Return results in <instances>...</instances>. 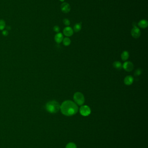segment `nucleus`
Returning a JSON list of instances; mask_svg holds the SVG:
<instances>
[{
  "label": "nucleus",
  "mask_w": 148,
  "mask_h": 148,
  "mask_svg": "<svg viewBox=\"0 0 148 148\" xmlns=\"http://www.w3.org/2000/svg\"><path fill=\"white\" fill-rule=\"evenodd\" d=\"M61 113L67 116H71L76 114L78 111L77 104L71 101H66L60 106Z\"/></svg>",
  "instance_id": "1"
},
{
  "label": "nucleus",
  "mask_w": 148,
  "mask_h": 148,
  "mask_svg": "<svg viewBox=\"0 0 148 148\" xmlns=\"http://www.w3.org/2000/svg\"><path fill=\"white\" fill-rule=\"evenodd\" d=\"M45 107L48 112L54 113H57L60 110V106L56 101H52L47 103Z\"/></svg>",
  "instance_id": "2"
},
{
  "label": "nucleus",
  "mask_w": 148,
  "mask_h": 148,
  "mask_svg": "<svg viewBox=\"0 0 148 148\" xmlns=\"http://www.w3.org/2000/svg\"><path fill=\"white\" fill-rule=\"evenodd\" d=\"M74 100L76 104L79 106L82 105L84 103L85 98L84 95L80 92H76L74 95Z\"/></svg>",
  "instance_id": "3"
},
{
  "label": "nucleus",
  "mask_w": 148,
  "mask_h": 148,
  "mask_svg": "<svg viewBox=\"0 0 148 148\" xmlns=\"http://www.w3.org/2000/svg\"><path fill=\"white\" fill-rule=\"evenodd\" d=\"M79 113L83 116H88L91 113L90 108L87 105L81 106L79 109Z\"/></svg>",
  "instance_id": "4"
},
{
  "label": "nucleus",
  "mask_w": 148,
  "mask_h": 148,
  "mask_svg": "<svg viewBox=\"0 0 148 148\" xmlns=\"http://www.w3.org/2000/svg\"><path fill=\"white\" fill-rule=\"evenodd\" d=\"M133 27L131 31V34L133 37L135 38H138L141 35V31L136 26H133Z\"/></svg>",
  "instance_id": "5"
},
{
  "label": "nucleus",
  "mask_w": 148,
  "mask_h": 148,
  "mask_svg": "<svg viewBox=\"0 0 148 148\" xmlns=\"http://www.w3.org/2000/svg\"><path fill=\"white\" fill-rule=\"evenodd\" d=\"M123 68L126 71L130 72L133 69L134 65L132 62H126L123 64Z\"/></svg>",
  "instance_id": "6"
},
{
  "label": "nucleus",
  "mask_w": 148,
  "mask_h": 148,
  "mask_svg": "<svg viewBox=\"0 0 148 148\" xmlns=\"http://www.w3.org/2000/svg\"><path fill=\"white\" fill-rule=\"evenodd\" d=\"M60 8L62 12L65 14L69 13L71 11V6L69 4L66 2L62 3V4L61 5Z\"/></svg>",
  "instance_id": "7"
},
{
  "label": "nucleus",
  "mask_w": 148,
  "mask_h": 148,
  "mask_svg": "<svg viewBox=\"0 0 148 148\" xmlns=\"http://www.w3.org/2000/svg\"><path fill=\"white\" fill-rule=\"evenodd\" d=\"M64 35L67 37H71L74 34V31L71 27H67L64 29L63 30Z\"/></svg>",
  "instance_id": "8"
},
{
  "label": "nucleus",
  "mask_w": 148,
  "mask_h": 148,
  "mask_svg": "<svg viewBox=\"0 0 148 148\" xmlns=\"http://www.w3.org/2000/svg\"><path fill=\"white\" fill-rule=\"evenodd\" d=\"M133 81H134V78H133V77L131 75H128L125 77L124 81L125 85H130L133 82Z\"/></svg>",
  "instance_id": "9"
},
{
  "label": "nucleus",
  "mask_w": 148,
  "mask_h": 148,
  "mask_svg": "<svg viewBox=\"0 0 148 148\" xmlns=\"http://www.w3.org/2000/svg\"><path fill=\"white\" fill-rule=\"evenodd\" d=\"M64 39V37L63 34L60 33H58L55 36L54 39L56 42L57 43H60Z\"/></svg>",
  "instance_id": "10"
},
{
  "label": "nucleus",
  "mask_w": 148,
  "mask_h": 148,
  "mask_svg": "<svg viewBox=\"0 0 148 148\" xmlns=\"http://www.w3.org/2000/svg\"><path fill=\"white\" fill-rule=\"evenodd\" d=\"M139 27H141L142 28H146L148 27V21L146 19H142L139 21L138 23Z\"/></svg>",
  "instance_id": "11"
},
{
  "label": "nucleus",
  "mask_w": 148,
  "mask_h": 148,
  "mask_svg": "<svg viewBox=\"0 0 148 148\" xmlns=\"http://www.w3.org/2000/svg\"><path fill=\"white\" fill-rule=\"evenodd\" d=\"M113 66L118 70H120L123 68V65H122V63L119 61H116V62H114L113 63Z\"/></svg>",
  "instance_id": "12"
},
{
  "label": "nucleus",
  "mask_w": 148,
  "mask_h": 148,
  "mask_svg": "<svg viewBox=\"0 0 148 148\" xmlns=\"http://www.w3.org/2000/svg\"><path fill=\"white\" fill-rule=\"evenodd\" d=\"M129 53L128 52L126 51L123 52L121 54V58L123 61H126L129 58Z\"/></svg>",
  "instance_id": "13"
},
{
  "label": "nucleus",
  "mask_w": 148,
  "mask_h": 148,
  "mask_svg": "<svg viewBox=\"0 0 148 148\" xmlns=\"http://www.w3.org/2000/svg\"><path fill=\"white\" fill-rule=\"evenodd\" d=\"M81 28H82L81 23H76V24L74 25V31L76 33L79 32V31L81 30Z\"/></svg>",
  "instance_id": "14"
},
{
  "label": "nucleus",
  "mask_w": 148,
  "mask_h": 148,
  "mask_svg": "<svg viewBox=\"0 0 148 148\" xmlns=\"http://www.w3.org/2000/svg\"><path fill=\"white\" fill-rule=\"evenodd\" d=\"M63 40V44L64 46H69L71 44V39L68 37H66L65 38H64Z\"/></svg>",
  "instance_id": "15"
},
{
  "label": "nucleus",
  "mask_w": 148,
  "mask_h": 148,
  "mask_svg": "<svg viewBox=\"0 0 148 148\" xmlns=\"http://www.w3.org/2000/svg\"><path fill=\"white\" fill-rule=\"evenodd\" d=\"M6 23L4 19H0V30H3L5 28Z\"/></svg>",
  "instance_id": "16"
},
{
  "label": "nucleus",
  "mask_w": 148,
  "mask_h": 148,
  "mask_svg": "<svg viewBox=\"0 0 148 148\" xmlns=\"http://www.w3.org/2000/svg\"><path fill=\"white\" fill-rule=\"evenodd\" d=\"M66 148H77V147L74 143H70L67 144Z\"/></svg>",
  "instance_id": "17"
},
{
  "label": "nucleus",
  "mask_w": 148,
  "mask_h": 148,
  "mask_svg": "<svg viewBox=\"0 0 148 148\" xmlns=\"http://www.w3.org/2000/svg\"><path fill=\"white\" fill-rule=\"evenodd\" d=\"M142 70L141 69H137L134 72V75L136 77L139 76L142 74Z\"/></svg>",
  "instance_id": "18"
},
{
  "label": "nucleus",
  "mask_w": 148,
  "mask_h": 148,
  "mask_svg": "<svg viewBox=\"0 0 148 148\" xmlns=\"http://www.w3.org/2000/svg\"><path fill=\"white\" fill-rule=\"evenodd\" d=\"M63 23H64V24L66 26H68L71 24L70 21L69 20V19H66V18L63 19Z\"/></svg>",
  "instance_id": "19"
},
{
  "label": "nucleus",
  "mask_w": 148,
  "mask_h": 148,
  "mask_svg": "<svg viewBox=\"0 0 148 148\" xmlns=\"http://www.w3.org/2000/svg\"><path fill=\"white\" fill-rule=\"evenodd\" d=\"M53 30L55 32H56V33H58L60 32V27L58 26H55L54 27H53Z\"/></svg>",
  "instance_id": "20"
},
{
  "label": "nucleus",
  "mask_w": 148,
  "mask_h": 148,
  "mask_svg": "<svg viewBox=\"0 0 148 148\" xmlns=\"http://www.w3.org/2000/svg\"><path fill=\"white\" fill-rule=\"evenodd\" d=\"M2 34L4 36H7L8 34V32L7 31V30H3L2 31Z\"/></svg>",
  "instance_id": "21"
},
{
  "label": "nucleus",
  "mask_w": 148,
  "mask_h": 148,
  "mask_svg": "<svg viewBox=\"0 0 148 148\" xmlns=\"http://www.w3.org/2000/svg\"><path fill=\"white\" fill-rule=\"evenodd\" d=\"M60 0V1H61V2H63V1H64V0Z\"/></svg>",
  "instance_id": "22"
}]
</instances>
